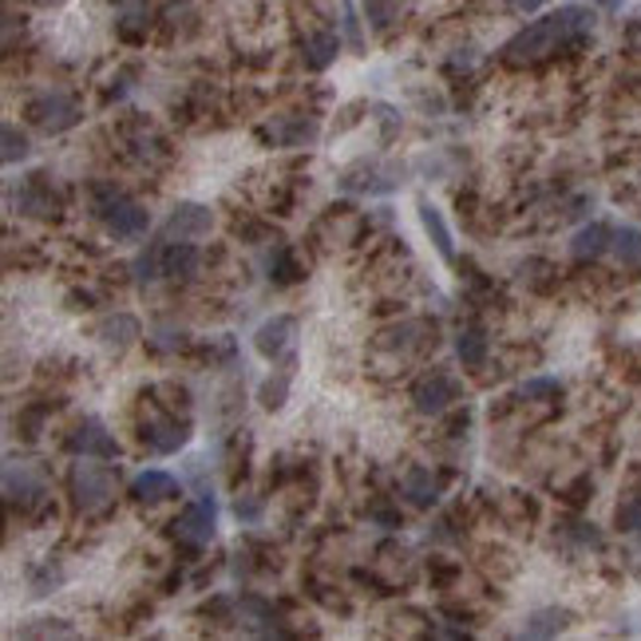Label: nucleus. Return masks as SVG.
<instances>
[{
  "mask_svg": "<svg viewBox=\"0 0 641 641\" xmlns=\"http://www.w3.org/2000/svg\"><path fill=\"white\" fill-rule=\"evenodd\" d=\"M590 33H594V12L582 9V4H566V9L551 12L543 21L527 24L522 33H515L511 40H507V48H503V64H511V67L543 64L551 56L590 40Z\"/></svg>",
  "mask_w": 641,
  "mask_h": 641,
  "instance_id": "obj_1",
  "label": "nucleus"
},
{
  "mask_svg": "<svg viewBox=\"0 0 641 641\" xmlns=\"http://www.w3.org/2000/svg\"><path fill=\"white\" fill-rule=\"evenodd\" d=\"M87 198H91V214L108 226L111 238H143L151 230V214L115 183H91Z\"/></svg>",
  "mask_w": 641,
  "mask_h": 641,
  "instance_id": "obj_2",
  "label": "nucleus"
},
{
  "mask_svg": "<svg viewBox=\"0 0 641 641\" xmlns=\"http://www.w3.org/2000/svg\"><path fill=\"white\" fill-rule=\"evenodd\" d=\"M67 491H72V503H76V511L91 515V511H103L115 495V471L103 468V464H84L79 459L72 476H67Z\"/></svg>",
  "mask_w": 641,
  "mask_h": 641,
  "instance_id": "obj_3",
  "label": "nucleus"
},
{
  "mask_svg": "<svg viewBox=\"0 0 641 641\" xmlns=\"http://www.w3.org/2000/svg\"><path fill=\"white\" fill-rule=\"evenodd\" d=\"M28 123L40 127L44 135H60V131H72L84 115H79V103L76 99H67L64 91H44V96L28 99V108H24Z\"/></svg>",
  "mask_w": 641,
  "mask_h": 641,
  "instance_id": "obj_4",
  "label": "nucleus"
},
{
  "mask_svg": "<svg viewBox=\"0 0 641 641\" xmlns=\"http://www.w3.org/2000/svg\"><path fill=\"white\" fill-rule=\"evenodd\" d=\"M139 440L151 452H159V456H174V452H183L186 440H190V420H178V408H163V412L147 416L139 424Z\"/></svg>",
  "mask_w": 641,
  "mask_h": 641,
  "instance_id": "obj_5",
  "label": "nucleus"
},
{
  "mask_svg": "<svg viewBox=\"0 0 641 641\" xmlns=\"http://www.w3.org/2000/svg\"><path fill=\"white\" fill-rule=\"evenodd\" d=\"M214 527H218V503L210 491H198V500L186 503L183 515L174 519V534L190 546H207L214 539Z\"/></svg>",
  "mask_w": 641,
  "mask_h": 641,
  "instance_id": "obj_6",
  "label": "nucleus"
},
{
  "mask_svg": "<svg viewBox=\"0 0 641 641\" xmlns=\"http://www.w3.org/2000/svg\"><path fill=\"white\" fill-rule=\"evenodd\" d=\"M459 396H464V389L447 372H428L412 384V404L420 416H444Z\"/></svg>",
  "mask_w": 641,
  "mask_h": 641,
  "instance_id": "obj_7",
  "label": "nucleus"
},
{
  "mask_svg": "<svg viewBox=\"0 0 641 641\" xmlns=\"http://www.w3.org/2000/svg\"><path fill=\"white\" fill-rule=\"evenodd\" d=\"M4 500L9 507H21V511H36L48 500V483L44 476H36L28 464H9L4 468Z\"/></svg>",
  "mask_w": 641,
  "mask_h": 641,
  "instance_id": "obj_8",
  "label": "nucleus"
},
{
  "mask_svg": "<svg viewBox=\"0 0 641 641\" xmlns=\"http://www.w3.org/2000/svg\"><path fill=\"white\" fill-rule=\"evenodd\" d=\"M214 230V210L202 202H178L163 222V238L167 242H195L207 238Z\"/></svg>",
  "mask_w": 641,
  "mask_h": 641,
  "instance_id": "obj_9",
  "label": "nucleus"
},
{
  "mask_svg": "<svg viewBox=\"0 0 641 641\" xmlns=\"http://www.w3.org/2000/svg\"><path fill=\"white\" fill-rule=\"evenodd\" d=\"M64 447L72 452V456L79 459H115L120 456V444H115V435L108 432V424L103 420H84V424L76 428V432L67 435Z\"/></svg>",
  "mask_w": 641,
  "mask_h": 641,
  "instance_id": "obj_10",
  "label": "nucleus"
},
{
  "mask_svg": "<svg viewBox=\"0 0 641 641\" xmlns=\"http://www.w3.org/2000/svg\"><path fill=\"white\" fill-rule=\"evenodd\" d=\"M16 207H21V214H33V218L60 214V198H56V190H52V178L44 171L28 174L21 183V190H16Z\"/></svg>",
  "mask_w": 641,
  "mask_h": 641,
  "instance_id": "obj_11",
  "label": "nucleus"
},
{
  "mask_svg": "<svg viewBox=\"0 0 641 641\" xmlns=\"http://www.w3.org/2000/svg\"><path fill=\"white\" fill-rule=\"evenodd\" d=\"M294 337H297V317L282 313V317H270L266 325H258V333H254V348H258L266 360H278L289 353Z\"/></svg>",
  "mask_w": 641,
  "mask_h": 641,
  "instance_id": "obj_12",
  "label": "nucleus"
},
{
  "mask_svg": "<svg viewBox=\"0 0 641 641\" xmlns=\"http://www.w3.org/2000/svg\"><path fill=\"white\" fill-rule=\"evenodd\" d=\"M178 491H183L178 488V479L163 468H147L131 479V500L135 503H167V500H174Z\"/></svg>",
  "mask_w": 641,
  "mask_h": 641,
  "instance_id": "obj_13",
  "label": "nucleus"
},
{
  "mask_svg": "<svg viewBox=\"0 0 641 641\" xmlns=\"http://www.w3.org/2000/svg\"><path fill=\"white\" fill-rule=\"evenodd\" d=\"M400 491H404V500L412 503V507H420V511H428V507L440 503V479H435L424 464H412V468L404 471Z\"/></svg>",
  "mask_w": 641,
  "mask_h": 641,
  "instance_id": "obj_14",
  "label": "nucleus"
},
{
  "mask_svg": "<svg viewBox=\"0 0 641 641\" xmlns=\"http://www.w3.org/2000/svg\"><path fill=\"white\" fill-rule=\"evenodd\" d=\"M198 266H202V254L195 242H167L163 246V278H171V282H190Z\"/></svg>",
  "mask_w": 641,
  "mask_h": 641,
  "instance_id": "obj_15",
  "label": "nucleus"
},
{
  "mask_svg": "<svg viewBox=\"0 0 641 641\" xmlns=\"http://www.w3.org/2000/svg\"><path fill=\"white\" fill-rule=\"evenodd\" d=\"M416 210H420V222H424V234L432 238L435 254H440L444 261H456V238H452V230H447L440 207H432L428 198H420V202H416Z\"/></svg>",
  "mask_w": 641,
  "mask_h": 641,
  "instance_id": "obj_16",
  "label": "nucleus"
},
{
  "mask_svg": "<svg viewBox=\"0 0 641 641\" xmlns=\"http://www.w3.org/2000/svg\"><path fill=\"white\" fill-rule=\"evenodd\" d=\"M294 369H297V357H294V353H285L282 369L261 381L258 400H261V408H266V412H278V408L285 404V396H289V384H294Z\"/></svg>",
  "mask_w": 641,
  "mask_h": 641,
  "instance_id": "obj_17",
  "label": "nucleus"
},
{
  "mask_svg": "<svg viewBox=\"0 0 641 641\" xmlns=\"http://www.w3.org/2000/svg\"><path fill=\"white\" fill-rule=\"evenodd\" d=\"M609 246H614V230H609L606 222H590V226H582L575 234L570 254H575L578 261H594V258H602Z\"/></svg>",
  "mask_w": 641,
  "mask_h": 641,
  "instance_id": "obj_18",
  "label": "nucleus"
},
{
  "mask_svg": "<svg viewBox=\"0 0 641 641\" xmlns=\"http://www.w3.org/2000/svg\"><path fill=\"white\" fill-rule=\"evenodd\" d=\"M96 337L103 341L108 348H115V353H123L127 345H135V341H139V321H135L131 313H111V317H103V321H99Z\"/></svg>",
  "mask_w": 641,
  "mask_h": 641,
  "instance_id": "obj_19",
  "label": "nucleus"
},
{
  "mask_svg": "<svg viewBox=\"0 0 641 641\" xmlns=\"http://www.w3.org/2000/svg\"><path fill=\"white\" fill-rule=\"evenodd\" d=\"M570 621L575 614L563 606H546V609H534L527 626H522V638H558L563 630H570Z\"/></svg>",
  "mask_w": 641,
  "mask_h": 641,
  "instance_id": "obj_20",
  "label": "nucleus"
},
{
  "mask_svg": "<svg viewBox=\"0 0 641 641\" xmlns=\"http://www.w3.org/2000/svg\"><path fill=\"white\" fill-rule=\"evenodd\" d=\"M341 52V36L337 33H309L305 36V67L309 72H325Z\"/></svg>",
  "mask_w": 641,
  "mask_h": 641,
  "instance_id": "obj_21",
  "label": "nucleus"
},
{
  "mask_svg": "<svg viewBox=\"0 0 641 641\" xmlns=\"http://www.w3.org/2000/svg\"><path fill=\"white\" fill-rule=\"evenodd\" d=\"M488 333L479 325H468V329H459V337H456V357L464 360V369H483L488 365Z\"/></svg>",
  "mask_w": 641,
  "mask_h": 641,
  "instance_id": "obj_22",
  "label": "nucleus"
},
{
  "mask_svg": "<svg viewBox=\"0 0 641 641\" xmlns=\"http://www.w3.org/2000/svg\"><path fill=\"white\" fill-rule=\"evenodd\" d=\"M266 135H270L278 147H301V143L317 139V123L313 120H278V123H270Z\"/></svg>",
  "mask_w": 641,
  "mask_h": 641,
  "instance_id": "obj_23",
  "label": "nucleus"
},
{
  "mask_svg": "<svg viewBox=\"0 0 641 641\" xmlns=\"http://www.w3.org/2000/svg\"><path fill=\"white\" fill-rule=\"evenodd\" d=\"M614 258L626 266V270H641V226H618L614 230Z\"/></svg>",
  "mask_w": 641,
  "mask_h": 641,
  "instance_id": "obj_24",
  "label": "nucleus"
},
{
  "mask_svg": "<svg viewBox=\"0 0 641 641\" xmlns=\"http://www.w3.org/2000/svg\"><path fill=\"white\" fill-rule=\"evenodd\" d=\"M266 270H270V282L273 285H294V282H301V266H297L294 254L285 250V246H278V250L270 254Z\"/></svg>",
  "mask_w": 641,
  "mask_h": 641,
  "instance_id": "obj_25",
  "label": "nucleus"
},
{
  "mask_svg": "<svg viewBox=\"0 0 641 641\" xmlns=\"http://www.w3.org/2000/svg\"><path fill=\"white\" fill-rule=\"evenodd\" d=\"M163 246H167V242H151V246H147V250L135 258V282H139V285L155 282V278H163Z\"/></svg>",
  "mask_w": 641,
  "mask_h": 641,
  "instance_id": "obj_26",
  "label": "nucleus"
},
{
  "mask_svg": "<svg viewBox=\"0 0 641 641\" xmlns=\"http://www.w3.org/2000/svg\"><path fill=\"white\" fill-rule=\"evenodd\" d=\"M0 143H4V151H0L4 167H16V163H24V159H28V135H24L21 127L4 123V131H0Z\"/></svg>",
  "mask_w": 641,
  "mask_h": 641,
  "instance_id": "obj_27",
  "label": "nucleus"
},
{
  "mask_svg": "<svg viewBox=\"0 0 641 641\" xmlns=\"http://www.w3.org/2000/svg\"><path fill=\"white\" fill-rule=\"evenodd\" d=\"M60 582H64V570H60V566H56L52 558H48V563H44V566H36L33 575H28V587H33V599H44V594H52V590L60 587Z\"/></svg>",
  "mask_w": 641,
  "mask_h": 641,
  "instance_id": "obj_28",
  "label": "nucleus"
},
{
  "mask_svg": "<svg viewBox=\"0 0 641 641\" xmlns=\"http://www.w3.org/2000/svg\"><path fill=\"white\" fill-rule=\"evenodd\" d=\"M147 24H151V12L143 9V4H135V9L120 16V36L131 44H139L143 36H147Z\"/></svg>",
  "mask_w": 641,
  "mask_h": 641,
  "instance_id": "obj_29",
  "label": "nucleus"
},
{
  "mask_svg": "<svg viewBox=\"0 0 641 641\" xmlns=\"http://www.w3.org/2000/svg\"><path fill=\"white\" fill-rule=\"evenodd\" d=\"M72 626L64 618H36V626H21V638H72Z\"/></svg>",
  "mask_w": 641,
  "mask_h": 641,
  "instance_id": "obj_30",
  "label": "nucleus"
},
{
  "mask_svg": "<svg viewBox=\"0 0 641 641\" xmlns=\"http://www.w3.org/2000/svg\"><path fill=\"white\" fill-rule=\"evenodd\" d=\"M519 392L527 400H558L563 396V381H555V377H531Z\"/></svg>",
  "mask_w": 641,
  "mask_h": 641,
  "instance_id": "obj_31",
  "label": "nucleus"
},
{
  "mask_svg": "<svg viewBox=\"0 0 641 641\" xmlns=\"http://www.w3.org/2000/svg\"><path fill=\"white\" fill-rule=\"evenodd\" d=\"M566 534H570L578 546H602V534L594 531V522H566Z\"/></svg>",
  "mask_w": 641,
  "mask_h": 641,
  "instance_id": "obj_32",
  "label": "nucleus"
},
{
  "mask_svg": "<svg viewBox=\"0 0 641 641\" xmlns=\"http://www.w3.org/2000/svg\"><path fill=\"white\" fill-rule=\"evenodd\" d=\"M618 527L641 534V500H630L626 507H618Z\"/></svg>",
  "mask_w": 641,
  "mask_h": 641,
  "instance_id": "obj_33",
  "label": "nucleus"
},
{
  "mask_svg": "<svg viewBox=\"0 0 641 641\" xmlns=\"http://www.w3.org/2000/svg\"><path fill=\"white\" fill-rule=\"evenodd\" d=\"M234 515H238L242 522H258L261 519V503L258 500H242V495H238V503H234Z\"/></svg>",
  "mask_w": 641,
  "mask_h": 641,
  "instance_id": "obj_34",
  "label": "nucleus"
},
{
  "mask_svg": "<svg viewBox=\"0 0 641 641\" xmlns=\"http://www.w3.org/2000/svg\"><path fill=\"white\" fill-rule=\"evenodd\" d=\"M626 44H630L633 52H641V12L633 16L630 24H626Z\"/></svg>",
  "mask_w": 641,
  "mask_h": 641,
  "instance_id": "obj_35",
  "label": "nucleus"
},
{
  "mask_svg": "<svg viewBox=\"0 0 641 641\" xmlns=\"http://www.w3.org/2000/svg\"><path fill=\"white\" fill-rule=\"evenodd\" d=\"M511 4H515L519 12H534V9H543L546 0H511Z\"/></svg>",
  "mask_w": 641,
  "mask_h": 641,
  "instance_id": "obj_36",
  "label": "nucleus"
},
{
  "mask_svg": "<svg viewBox=\"0 0 641 641\" xmlns=\"http://www.w3.org/2000/svg\"><path fill=\"white\" fill-rule=\"evenodd\" d=\"M590 4H599V9H609V12H614V9H621L626 0H590Z\"/></svg>",
  "mask_w": 641,
  "mask_h": 641,
  "instance_id": "obj_37",
  "label": "nucleus"
},
{
  "mask_svg": "<svg viewBox=\"0 0 641 641\" xmlns=\"http://www.w3.org/2000/svg\"><path fill=\"white\" fill-rule=\"evenodd\" d=\"M40 4H48V9H56V4H64V0H40Z\"/></svg>",
  "mask_w": 641,
  "mask_h": 641,
  "instance_id": "obj_38",
  "label": "nucleus"
}]
</instances>
